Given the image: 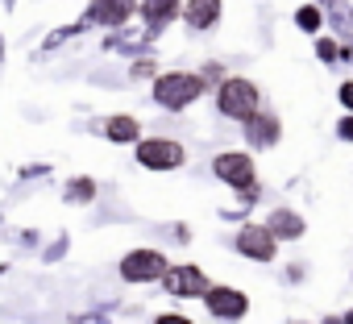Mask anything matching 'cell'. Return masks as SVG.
Masks as SVG:
<instances>
[{
  "instance_id": "7a4b0ae2",
  "label": "cell",
  "mask_w": 353,
  "mask_h": 324,
  "mask_svg": "<svg viewBox=\"0 0 353 324\" xmlns=\"http://www.w3.org/2000/svg\"><path fill=\"white\" fill-rule=\"evenodd\" d=\"M258 88L250 83V79H225L221 83V96H216V104H221V112L225 117H233V121H250L254 112H258Z\"/></svg>"
},
{
  "instance_id": "ba28073f",
  "label": "cell",
  "mask_w": 353,
  "mask_h": 324,
  "mask_svg": "<svg viewBox=\"0 0 353 324\" xmlns=\"http://www.w3.org/2000/svg\"><path fill=\"white\" fill-rule=\"evenodd\" d=\"M216 175H221L225 183H233V188H241V192H245V188L254 183V158H250V154H233V150H229V154H221V158H216Z\"/></svg>"
},
{
  "instance_id": "9a60e30c",
  "label": "cell",
  "mask_w": 353,
  "mask_h": 324,
  "mask_svg": "<svg viewBox=\"0 0 353 324\" xmlns=\"http://www.w3.org/2000/svg\"><path fill=\"white\" fill-rule=\"evenodd\" d=\"M328 21L341 38H353V9L345 5V0H328Z\"/></svg>"
},
{
  "instance_id": "cb8c5ba5",
  "label": "cell",
  "mask_w": 353,
  "mask_h": 324,
  "mask_svg": "<svg viewBox=\"0 0 353 324\" xmlns=\"http://www.w3.org/2000/svg\"><path fill=\"white\" fill-rule=\"evenodd\" d=\"M345 324H353V312H345Z\"/></svg>"
},
{
  "instance_id": "6da1fadb",
  "label": "cell",
  "mask_w": 353,
  "mask_h": 324,
  "mask_svg": "<svg viewBox=\"0 0 353 324\" xmlns=\"http://www.w3.org/2000/svg\"><path fill=\"white\" fill-rule=\"evenodd\" d=\"M200 96H204V75H192V71H166V75L154 79V100H158L162 108H170V112L188 108V104L200 100Z\"/></svg>"
},
{
  "instance_id": "8992f818",
  "label": "cell",
  "mask_w": 353,
  "mask_h": 324,
  "mask_svg": "<svg viewBox=\"0 0 353 324\" xmlns=\"http://www.w3.org/2000/svg\"><path fill=\"white\" fill-rule=\"evenodd\" d=\"M237 250H241L245 258H254V262H270V258H274V233H270L266 225H245V229L237 233Z\"/></svg>"
},
{
  "instance_id": "ac0fdd59",
  "label": "cell",
  "mask_w": 353,
  "mask_h": 324,
  "mask_svg": "<svg viewBox=\"0 0 353 324\" xmlns=\"http://www.w3.org/2000/svg\"><path fill=\"white\" fill-rule=\"evenodd\" d=\"M316 54H320V63H336V59H341V46H336L332 38H320V42H316Z\"/></svg>"
},
{
  "instance_id": "3957f363",
  "label": "cell",
  "mask_w": 353,
  "mask_h": 324,
  "mask_svg": "<svg viewBox=\"0 0 353 324\" xmlns=\"http://www.w3.org/2000/svg\"><path fill=\"white\" fill-rule=\"evenodd\" d=\"M183 145L179 141H166V137H150L137 145V162L145 171H179L183 167Z\"/></svg>"
},
{
  "instance_id": "d6986e66",
  "label": "cell",
  "mask_w": 353,
  "mask_h": 324,
  "mask_svg": "<svg viewBox=\"0 0 353 324\" xmlns=\"http://www.w3.org/2000/svg\"><path fill=\"white\" fill-rule=\"evenodd\" d=\"M336 137H341V141H353V117H345V121L336 125Z\"/></svg>"
},
{
  "instance_id": "9c48e42d",
  "label": "cell",
  "mask_w": 353,
  "mask_h": 324,
  "mask_svg": "<svg viewBox=\"0 0 353 324\" xmlns=\"http://www.w3.org/2000/svg\"><path fill=\"white\" fill-rule=\"evenodd\" d=\"M141 17H145L150 34H158L179 17V0H141Z\"/></svg>"
},
{
  "instance_id": "44dd1931",
  "label": "cell",
  "mask_w": 353,
  "mask_h": 324,
  "mask_svg": "<svg viewBox=\"0 0 353 324\" xmlns=\"http://www.w3.org/2000/svg\"><path fill=\"white\" fill-rule=\"evenodd\" d=\"M154 324H192V320H188V316H158Z\"/></svg>"
},
{
  "instance_id": "e0dca14e",
  "label": "cell",
  "mask_w": 353,
  "mask_h": 324,
  "mask_svg": "<svg viewBox=\"0 0 353 324\" xmlns=\"http://www.w3.org/2000/svg\"><path fill=\"white\" fill-rule=\"evenodd\" d=\"M96 196V183L92 179H75V183H67V200L71 204H88Z\"/></svg>"
},
{
  "instance_id": "7c38bea8",
  "label": "cell",
  "mask_w": 353,
  "mask_h": 324,
  "mask_svg": "<svg viewBox=\"0 0 353 324\" xmlns=\"http://www.w3.org/2000/svg\"><path fill=\"white\" fill-rule=\"evenodd\" d=\"M183 17H188L192 30H212L221 21V0H188Z\"/></svg>"
},
{
  "instance_id": "5b68a950",
  "label": "cell",
  "mask_w": 353,
  "mask_h": 324,
  "mask_svg": "<svg viewBox=\"0 0 353 324\" xmlns=\"http://www.w3.org/2000/svg\"><path fill=\"white\" fill-rule=\"evenodd\" d=\"M121 274H125L129 283H150V279H162V274H166V258H162L158 250H133V254H125Z\"/></svg>"
},
{
  "instance_id": "5bb4252c",
  "label": "cell",
  "mask_w": 353,
  "mask_h": 324,
  "mask_svg": "<svg viewBox=\"0 0 353 324\" xmlns=\"http://www.w3.org/2000/svg\"><path fill=\"white\" fill-rule=\"evenodd\" d=\"M104 133H108V141H137V133H141V125H137L133 117H108V125H104Z\"/></svg>"
},
{
  "instance_id": "8fae6325",
  "label": "cell",
  "mask_w": 353,
  "mask_h": 324,
  "mask_svg": "<svg viewBox=\"0 0 353 324\" xmlns=\"http://www.w3.org/2000/svg\"><path fill=\"white\" fill-rule=\"evenodd\" d=\"M245 137H250V145H258V150H266V145H274L279 141V121L266 112H254L250 121H245Z\"/></svg>"
},
{
  "instance_id": "4fadbf2b",
  "label": "cell",
  "mask_w": 353,
  "mask_h": 324,
  "mask_svg": "<svg viewBox=\"0 0 353 324\" xmlns=\"http://www.w3.org/2000/svg\"><path fill=\"white\" fill-rule=\"evenodd\" d=\"M266 229L274 233V241H279V237H283V241H295V237H303V216H295L291 208H279V212H270Z\"/></svg>"
},
{
  "instance_id": "7402d4cb",
  "label": "cell",
  "mask_w": 353,
  "mask_h": 324,
  "mask_svg": "<svg viewBox=\"0 0 353 324\" xmlns=\"http://www.w3.org/2000/svg\"><path fill=\"white\" fill-rule=\"evenodd\" d=\"M133 75H154V63H150V59H141V63L133 67Z\"/></svg>"
},
{
  "instance_id": "52a82bcc",
  "label": "cell",
  "mask_w": 353,
  "mask_h": 324,
  "mask_svg": "<svg viewBox=\"0 0 353 324\" xmlns=\"http://www.w3.org/2000/svg\"><path fill=\"white\" fill-rule=\"evenodd\" d=\"M204 303H208V312L221 316V320H237V316H245V307H250L237 287H208Z\"/></svg>"
},
{
  "instance_id": "2e32d148",
  "label": "cell",
  "mask_w": 353,
  "mask_h": 324,
  "mask_svg": "<svg viewBox=\"0 0 353 324\" xmlns=\"http://www.w3.org/2000/svg\"><path fill=\"white\" fill-rule=\"evenodd\" d=\"M295 26H299V30H303V34H316V30H320V26H324V13H320V9H316V5H303V9H299V13H295Z\"/></svg>"
},
{
  "instance_id": "ffe728a7",
  "label": "cell",
  "mask_w": 353,
  "mask_h": 324,
  "mask_svg": "<svg viewBox=\"0 0 353 324\" xmlns=\"http://www.w3.org/2000/svg\"><path fill=\"white\" fill-rule=\"evenodd\" d=\"M336 96H341V104L353 112V83H341V92H336Z\"/></svg>"
},
{
  "instance_id": "30bf717a",
  "label": "cell",
  "mask_w": 353,
  "mask_h": 324,
  "mask_svg": "<svg viewBox=\"0 0 353 324\" xmlns=\"http://www.w3.org/2000/svg\"><path fill=\"white\" fill-rule=\"evenodd\" d=\"M129 13H133V0H92L88 21H100V26H121Z\"/></svg>"
},
{
  "instance_id": "277c9868",
  "label": "cell",
  "mask_w": 353,
  "mask_h": 324,
  "mask_svg": "<svg viewBox=\"0 0 353 324\" xmlns=\"http://www.w3.org/2000/svg\"><path fill=\"white\" fill-rule=\"evenodd\" d=\"M162 283H166V295H179V299H200V295H208V274H204L200 266H170V270L162 274Z\"/></svg>"
},
{
  "instance_id": "603a6c76",
  "label": "cell",
  "mask_w": 353,
  "mask_h": 324,
  "mask_svg": "<svg viewBox=\"0 0 353 324\" xmlns=\"http://www.w3.org/2000/svg\"><path fill=\"white\" fill-rule=\"evenodd\" d=\"M324 324H345V316H328V320H324Z\"/></svg>"
}]
</instances>
